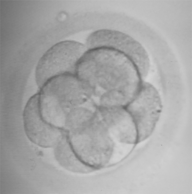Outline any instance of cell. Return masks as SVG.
I'll use <instances>...</instances> for the list:
<instances>
[{
	"label": "cell",
	"mask_w": 192,
	"mask_h": 194,
	"mask_svg": "<svg viewBox=\"0 0 192 194\" xmlns=\"http://www.w3.org/2000/svg\"><path fill=\"white\" fill-rule=\"evenodd\" d=\"M41 88L40 93L56 100L69 110L85 103L94 94L92 90L74 74L56 77Z\"/></svg>",
	"instance_id": "5b68a950"
},
{
	"label": "cell",
	"mask_w": 192,
	"mask_h": 194,
	"mask_svg": "<svg viewBox=\"0 0 192 194\" xmlns=\"http://www.w3.org/2000/svg\"><path fill=\"white\" fill-rule=\"evenodd\" d=\"M135 125L138 143L152 134L160 117L162 104L160 94L152 84L142 83L139 92L126 107Z\"/></svg>",
	"instance_id": "3957f363"
},
{
	"label": "cell",
	"mask_w": 192,
	"mask_h": 194,
	"mask_svg": "<svg viewBox=\"0 0 192 194\" xmlns=\"http://www.w3.org/2000/svg\"><path fill=\"white\" fill-rule=\"evenodd\" d=\"M97 110L96 105L89 108L81 105L71 109L66 116L64 129L70 134L79 133L85 130L95 119Z\"/></svg>",
	"instance_id": "9c48e42d"
},
{
	"label": "cell",
	"mask_w": 192,
	"mask_h": 194,
	"mask_svg": "<svg viewBox=\"0 0 192 194\" xmlns=\"http://www.w3.org/2000/svg\"><path fill=\"white\" fill-rule=\"evenodd\" d=\"M127 79L126 70L120 55L110 52L95 65L91 86L95 94L102 95L124 88Z\"/></svg>",
	"instance_id": "8992f818"
},
{
	"label": "cell",
	"mask_w": 192,
	"mask_h": 194,
	"mask_svg": "<svg viewBox=\"0 0 192 194\" xmlns=\"http://www.w3.org/2000/svg\"><path fill=\"white\" fill-rule=\"evenodd\" d=\"M54 153L59 163L69 171L83 173L94 171L77 157L72 147L67 134L55 147Z\"/></svg>",
	"instance_id": "30bf717a"
},
{
	"label": "cell",
	"mask_w": 192,
	"mask_h": 194,
	"mask_svg": "<svg viewBox=\"0 0 192 194\" xmlns=\"http://www.w3.org/2000/svg\"><path fill=\"white\" fill-rule=\"evenodd\" d=\"M86 49L82 44L72 41L61 42L51 47L37 66L35 77L38 86L41 88L48 81L60 75L75 74L77 65Z\"/></svg>",
	"instance_id": "6da1fadb"
},
{
	"label": "cell",
	"mask_w": 192,
	"mask_h": 194,
	"mask_svg": "<svg viewBox=\"0 0 192 194\" xmlns=\"http://www.w3.org/2000/svg\"><path fill=\"white\" fill-rule=\"evenodd\" d=\"M86 47L89 50L101 47L113 49L126 54L134 63L142 62L147 55L138 42L125 34L112 30H102L92 33L87 38Z\"/></svg>",
	"instance_id": "52a82bcc"
},
{
	"label": "cell",
	"mask_w": 192,
	"mask_h": 194,
	"mask_svg": "<svg viewBox=\"0 0 192 194\" xmlns=\"http://www.w3.org/2000/svg\"><path fill=\"white\" fill-rule=\"evenodd\" d=\"M23 118L27 136L31 142L40 147H55L67 134L65 129L52 125L43 119L40 109L39 94L28 100Z\"/></svg>",
	"instance_id": "277c9868"
},
{
	"label": "cell",
	"mask_w": 192,
	"mask_h": 194,
	"mask_svg": "<svg viewBox=\"0 0 192 194\" xmlns=\"http://www.w3.org/2000/svg\"><path fill=\"white\" fill-rule=\"evenodd\" d=\"M39 103L43 119L52 125L64 129L66 116L69 110L57 100L48 96H40Z\"/></svg>",
	"instance_id": "8fae6325"
},
{
	"label": "cell",
	"mask_w": 192,
	"mask_h": 194,
	"mask_svg": "<svg viewBox=\"0 0 192 194\" xmlns=\"http://www.w3.org/2000/svg\"><path fill=\"white\" fill-rule=\"evenodd\" d=\"M98 110L101 118L113 137L123 143H137L135 125L126 108L99 107Z\"/></svg>",
	"instance_id": "ba28073f"
},
{
	"label": "cell",
	"mask_w": 192,
	"mask_h": 194,
	"mask_svg": "<svg viewBox=\"0 0 192 194\" xmlns=\"http://www.w3.org/2000/svg\"><path fill=\"white\" fill-rule=\"evenodd\" d=\"M72 148L83 163L96 170L104 167L109 161L114 149L108 136L93 125L79 133H68Z\"/></svg>",
	"instance_id": "7a4b0ae2"
}]
</instances>
